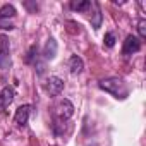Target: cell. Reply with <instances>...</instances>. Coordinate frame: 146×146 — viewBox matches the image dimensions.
Returning a JSON list of instances; mask_svg holds the SVG:
<instances>
[{
  "label": "cell",
  "mask_w": 146,
  "mask_h": 146,
  "mask_svg": "<svg viewBox=\"0 0 146 146\" xmlns=\"http://www.w3.org/2000/svg\"><path fill=\"white\" fill-rule=\"evenodd\" d=\"M98 86L103 91L113 95L119 100H125L129 96V88H127V84H125V81L122 78H107V79H102L98 83Z\"/></svg>",
  "instance_id": "1"
},
{
  "label": "cell",
  "mask_w": 146,
  "mask_h": 146,
  "mask_svg": "<svg viewBox=\"0 0 146 146\" xmlns=\"http://www.w3.org/2000/svg\"><path fill=\"white\" fill-rule=\"evenodd\" d=\"M53 110H55V120H58V122H65L74 115V105L69 100H62Z\"/></svg>",
  "instance_id": "2"
},
{
  "label": "cell",
  "mask_w": 146,
  "mask_h": 146,
  "mask_svg": "<svg viewBox=\"0 0 146 146\" xmlns=\"http://www.w3.org/2000/svg\"><path fill=\"white\" fill-rule=\"evenodd\" d=\"M64 90V81L57 76H50L46 81H45V91L50 95V96H57L60 95Z\"/></svg>",
  "instance_id": "3"
},
{
  "label": "cell",
  "mask_w": 146,
  "mask_h": 146,
  "mask_svg": "<svg viewBox=\"0 0 146 146\" xmlns=\"http://www.w3.org/2000/svg\"><path fill=\"white\" fill-rule=\"evenodd\" d=\"M11 65V57H9V40L2 35L0 36V69L5 70Z\"/></svg>",
  "instance_id": "4"
},
{
  "label": "cell",
  "mask_w": 146,
  "mask_h": 146,
  "mask_svg": "<svg viewBox=\"0 0 146 146\" xmlns=\"http://www.w3.org/2000/svg\"><path fill=\"white\" fill-rule=\"evenodd\" d=\"M141 50V40L134 35H129L124 41V46H122V55H132L136 52Z\"/></svg>",
  "instance_id": "5"
},
{
  "label": "cell",
  "mask_w": 146,
  "mask_h": 146,
  "mask_svg": "<svg viewBox=\"0 0 146 146\" xmlns=\"http://www.w3.org/2000/svg\"><path fill=\"white\" fill-rule=\"evenodd\" d=\"M14 96H16V91L11 86H5L2 91H0V113L5 112V108L14 102Z\"/></svg>",
  "instance_id": "6"
},
{
  "label": "cell",
  "mask_w": 146,
  "mask_h": 146,
  "mask_svg": "<svg viewBox=\"0 0 146 146\" xmlns=\"http://www.w3.org/2000/svg\"><path fill=\"white\" fill-rule=\"evenodd\" d=\"M29 113H31V105H21L17 110H16V115H14V124L23 127L28 124V119H29Z\"/></svg>",
  "instance_id": "7"
},
{
  "label": "cell",
  "mask_w": 146,
  "mask_h": 146,
  "mask_svg": "<svg viewBox=\"0 0 146 146\" xmlns=\"http://www.w3.org/2000/svg\"><path fill=\"white\" fill-rule=\"evenodd\" d=\"M69 69H70V74H81L83 69H84V62L79 55H72L69 58Z\"/></svg>",
  "instance_id": "8"
},
{
  "label": "cell",
  "mask_w": 146,
  "mask_h": 146,
  "mask_svg": "<svg viewBox=\"0 0 146 146\" xmlns=\"http://www.w3.org/2000/svg\"><path fill=\"white\" fill-rule=\"evenodd\" d=\"M55 55H57V41L53 38H48V41L45 45V50H43V57L46 60H52V58H55Z\"/></svg>",
  "instance_id": "9"
},
{
  "label": "cell",
  "mask_w": 146,
  "mask_h": 146,
  "mask_svg": "<svg viewBox=\"0 0 146 146\" xmlns=\"http://www.w3.org/2000/svg\"><path fill=\"white\" fill-rule=\"evenodd\" d=\"M16 16V7L12 4H5L0 7V21H5V19H12Z\"/></svg>",
  "instance_id": "10"
},
{
  "label": "cell",
  "mask_w": 146,
  "mask_h": 146,
  "mask_svg": "<svg viewBox=\"0 0 146 146\" xmlns=\"http://www.w3.org/2000/svg\"><path fill=\"white\" fill-rule=\"evenodd\" d=\"M93 7V4L90 0H83V2H70V9L72 11H78V12H88Z\"/></svg>",
  "instance_id": "11"
},
{
  "label": "cell",
  "mask_w": 146,
  "mask_h": 146,
  "mask_svg": "<svg viewBox=\"0 0 146 146\" xmlns=\"http://www.w3.org/2000/svg\"><path fill=\"white\" fill-rule=\"evenodd\" d=\"M93 7H95V14H93V19H91V26H93V29H98L102 26V11H100L98 4H93Z\"/></svg>",
  "instance_id": "12"
},
{
  "label": "cell",
  "mask_w": 146,
  "mask_h": 146,
  "mask_svg": "<svg viewBox=\"0 0 146 146\" xmlns=\"http://www.w3.org/2000/svg\"><path fill=\"white\" fill-rule=\"evenodd\" d=\"M35 58H38V46H36V45H33V46L28 50L26 62H28V64H33V60H35Z\"/></svg>",
  "instance_id": "13"
},
{
  "label": "cell",
  "mask_w": 146,
  "mask_h": 146,
  "mask_svg": "<svg viewBox=\"0 0 146 146\" xmlns=\"http://www.w3.org/2000/svg\"><path fill=\"white\" fill-rule=\"evenodd\" d=\"M137 31H139V40H144V38H146V21H144V19H139V23H137Z\"/></svg>",
  "instance_id": "14"
},
{
  "label": "cell",
  "mask_w": 146,
  "mask_h": 146,
  "mask_svg": "<svg viewBox=\"0 0 146 146\" xmlns=\"http://www.w3.org/2000/svg\"><path fill=\"white\" fill-rule=\"evenodd\" d=\"M103 43H105L107 48H112V46L115 45V35H113V33H107L105 38H103Z\"/></svg>",
  "instance_id": "15"
}]
</instances>
